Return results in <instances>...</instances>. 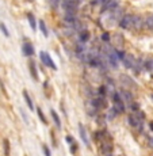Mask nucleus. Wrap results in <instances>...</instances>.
<instances>
[{
	"label": "nucleus",
	"instance_id": "1",
	"mask_svg": "<svg viewBox=\"0 0 153 156\" xmlns=\"http://www.w3.org/2000/svg\"><path fill=\"white\" fill-rule=\"evenodd\" d=\"M62 7H64L65 12H73V14H76V11L79 8V1L77 0H64L62 1Z\"/></svg>",
	"mask_w": 153,
	"mask_h": 156
},
{
	"label": "nucleus",
	"instance_id": "2",
	"mask_svg": "<svg viewBox=\"0 0 153 156\" xmlns=\"http://www.w3.org/2000/svg\"><path fill=\"white\" fill-rule=\"evenodd\" d=\"M133 15H127V14H125L122 15V18L119 19V26H121L122 28H125V30H129V28H132L133 27Z\"/></svg>",
	"mask_w": 153,
	"mask_h": 156
},
{
	"label": "nucleus",
	"instance_id": "3",
	"mask_svg": "<svg viewBox=\"0 0 153 156\" xmlns=\"http://www.w3.org/2000/svg\"><path fill=\"white\" fill-rule=\"evenodd\" d=\"M113 99H114V110L117 111V113H123L125 106L121 99V95H119V94H114V95H113Z\"/></svg>",
	"mask_w": 153,
	"mask_h": 156
},
{
	"label": "nucleus",
	"instance_id": "4",
	"mask_svg": "<svg viewBox=\"0 0 153 156\" xmlns=\"http://www.w3.org/2000/svg\"><path fill=\"white\" fill-rule=\"evenodd\" d=\"M39 57H41V60H42V63L45 65H47L49 68H52V69H57V67H56V64L53 63V60L50 58L49 53H45V52H41V54H39Z\"/></svg>",
	"mask_w": 153,
	"mask_h": 156
},
{
	"label": "nucleus",
	"instance_id": "5",
	"mask_svg": "<svg viewBox=\"0 0 153 156\" xmlns=\"http://www.w3.org/2000/svg\"><path fill=\"white\" fill-rule=\"evenodd\" d=\"M118 7V0H106V3L102 4V12L113 11Z\"/></svg>",
	"mask_w": 153,
	"mask_h": 156
},
{
	"label": "nucleus",
	"instance_id": "6",
	"mask_svg": "<svg viewBox=\"0 0 153 156\" xmlns=\"http://www.w3.org/2000/svg\"><path fill=\"white\" fill-rule=\"evenodd\" d=\"M107 60H108V63L111 64L113 68L118 67V57H117V54H115V50L108 49V52H107Z\"/></svg>",
	"mask_w": 153,
	"mask_h": 156
},
{
	"label": "nucleus",
	"instance_id": "7",
	"mask_svg": "<svg viewBox=\"0 0 153 156\" xmlns=\"http://www.w3.org/2000/svg\"><path fill=\"white\" fill-rule=\"evenodd\" d=\"M122 63L126 68H134V64H135V60L134 57L130 56V54H125L123 58H122Z\"/></svg>",
	"mask_w": 153,
	"mask_h": 156
},
{
	"label": "nucleus",
	"instance_id": "8",
	"mask_svg": "<svg viewBox=\"0 0 153 156\" xmlns=\"http://www.w3.org/2000/svg\"><path fill=\"white\" fill-rule=\"evenodd\" d=\"M87 53V49H86V46H84V43H79L77 46H76V56L79 57V58H84V56H86Z\"/></svg>",
	"mask_w": 153,
	"mask_h": 156
},
{
	"label": "nucleus",
	"instance_id": "9",
	"mask_svg": "<svg viewBox=\"0 0 153 156\" xmlns=\"http://www.w3.org/2000/svg\"><path fill=\"white\" fill-rule=\"evenodd\" d=\"M22 52H23L25 56H33V54H34V48L31 46V43L25 42L23 46H22Z\"/></svg>",
	"mask_w": 153,
	"mask_h": 156
},
{
	"label": "nucleus",
	"instance_id": "10",
	"mask_svg": "<svg viewBox=\"0 0 153 156\" xmlns=\"http://www.w3.org/2000/svg\"><path fill=\"white\" fill-rule=\"evenodd\" d=\"M88 39H89V33L87 31V30H81L80 34H79V41L81 43H86Z\"/></svg>",
	"mask_w": 153,
	"mask_h": 156
},
{
	"label": "nucleus",
	"instance_id": "11",
	"mask_svg": "<svg viewBox=\"0 0 153 156\" xmlns=\"http://www.w3.org/2000/svg\"><path fill=\"white\" fill-rule=\"evenodd\" d=\"M79 132H80V136H81V138H83V142H84L86 145H88V137H87L86 129H84V126H83L81 124L79 125Z\"/></svg>",
	"mask_w": 153,
	"mask_h": 156
},
{
	"label": "nucleus",
	"instance_id": "12",
	"mask_svg": "<svg viewBox=\"0 0 153 156\" xmlns=\"http://www.w3.org/2000/svg\"><path fill=\"white\" fill-rule=\"evenodd\" d=\"M142 19L140 18V16H134L133 18V27L134 28H137V30H140V28L142 27Z\"/></svg>",
	"mask_w": 153,
	"mask_h": 156
},
{
	"label": "nucleus",
	"instance_id": "13",
	"mask_svg": "<svg viewBox=\"0 0 153 156\" xmlns=\"http://www.w3.org/2000/svg\"><path fill=\"white\" fill-rule=\"evenodd\" d=\"M23 98H25V100H26V103H27L29 109H30V110H33V109H34V106H33V102H31V99H30V96H29V94H27V91H23Z\"/></svg>",
	"mask_w": 153,
	"mask_h": 156
},
{
	"label": "nucleus",
	"instance_id": "14",
	"mask_svg": "<svg viewBox=\"0 0 153 156\" xmlns=\"http://www.w3.org/2000/svg\"><path fill=\"white\" fill-rule=\"evenodd\" d=\"M27 18H29V23H30V27L33 30H35L37 25H35V18H34V15L33 14H27Z\"/></svg>",
	"mask_w": 153,
	"mask_h": 156
},
{
	"label": "nucleus",
	"instance_id": "15",
	"mask_svg": "<svg viewBox=\"0 0 153 156\" xmlns=\"http://www.w3.org/2000/svg\"><path fill=\"white\" fill-rule=\"evenodd\" d=\"M50 113H52V117H53L54 124L57 125V128H61V121H60V118H58V115L56 114V111H54V110H52Z\"/></svg>",
	"mask_w": 153,
	"mask_h": 156
},
{
	"label": "nucleus",
	"instance_id": "16",
	"mask_svg": "<svg viewBox=\"0 0 153 156\" xmlns=\"http://www.w3.org/2000/svg\"><path fill=\"white\" fill-rule=\"evenodd\" d=\"M30 71H31V76L34 79H38V75H37V69H35V64L34 63H30Z\"/></svg>",
	"mask_w": 153,
	"mask_h": 156
},
{
	"label": "nucleus",
	"instance_id": "17",
	"mask_svg": "<svg viewBox=\"0 0 153 156\" xmlns=\"http://www.w3.org/2000/svg\"><path fill=\"white\" fill-rule=\"evenodd\" d=\"M0 30L3 31V34L6 37H10V33H8V30H7V27H6V25H4L3 22H0Z\"/></svg>",
	"mask_w": 153,
	"mask_h": 156
},
{
	"label": "nucleus",
	"instance_id": "18",
	"mask_svg": "<svg viewBox=\"0 0 153 156\" xmlns=\"http://www.w3.org/2000/svg\"><path fill=\"white\" fill-rule=\"evenodd\" d=\"M39 28H41V31H42V34L45 37H47V30H46V26H45V23H43L42 21L39 22Z\"/></svg>",
	"mask_w": 153,
	"mask_h": 156
},
{
	"label": "nucleus",
	"instance_id": "19",
	"mask_svg": "<svg viewBox=\"0 0 153 156\" xmlns=\"http://www.w3.org/2000/svg\"><path fill=\"white\" fill-rule=\"evenodd\" d=\"M4 153H6V156H8V153H10V144L7 140H4Z\"/></svg>",
	"mask_w": 153,
	"mask_h": 156
},
{
	"label": "nucleus",
	"instance_id": "20",
	"mask_svg": "<svg viewBox=\"0 0 153 156\" xmlns=\"http://www.w3.org/2000/svg\"><path fill=\"white\" fill-rule=\"evenodd\" d=\"M146 26H148L149 28H153V16L146 18Z\"/></svg>",
	"mask_w": 153,
	"mask_h": 156
},
{
	"label": "nucleus",
	"instance_id": "21",
	"mask_svg": "<svg viewBox=\"0 0 153 156\" xmlns=\"http://www.w3.org/2000/svg\"><path fill=\"white\" fill-rule=\"evenodd\" d=\"M144 65H145V67L148 68V69H149V71H152V72H153V60H149V61H146V63H145V64H144Z\"/></svg>",
	"mask_w": 153,
	"mask_h": 156
},
{
	"label": "nucleus",
	"instance_id": "22",
	"mask_svg": "<svg viewBox=\"0 0 153 156\" xmlns=\"http://www.w3.org/2000/svg\"><path fill=\"white\" fill-rule=\"evenodd\" d=\"M37 111H38L39 120L42 121V122H45V124H46V118H45V115H43V114H42V110H41V109H37Z\"/></svg>",
	"mask_w": 153,
	"mask_h": 156
},
{
	"label": "nucleus",
	"instance_id": "23",
	"mask_svg": "<svg viewBox=\"0 0 153 156\" xmlns=\"http://www.w3.org/2000/svg\"><path fill=\"white\" fill-rule=\"evenodd\" d=\"M115 54H117L118 58H121V60H122V58H123V56H125L126 53H125L123 50H115Z\"/></svg>",
	"mask_w": 153,
	"mask_h": 156
},
{
	"label": "nucleus",
	"instance_id": "24",
	"mask_svg": "<svg viewBox=\"0 0 153 156\" xmlns=\"http://www.w3.org/2000/svg\"><path fill=\"white\" fill-rule=\"evenodd\" d=\"M130 109H132L133 111H137V110H140L138 103H132V102H130Z\"/></svg>",
	"mask_w": 153,
	"mask_h": 156
},
{
	"label": "nucleus",
	"instance_id": "25",
	"mask_svg": "<svg viewBox=\"0 0 153 156\" xmlns=\"http://www.w3.org/2000/svg\"><path fill=\"white\" fill-rule=\"evenodd\" d=\"M102 39H103L104 42H108V39H110V36H108L107 33H104L103 36H102Z\"/></svg>",
	"mask_w": 153,
	"mask_h": 156
},
{
	"label": "nucleus",
	"instance_id": "26",
	"mask_svg": "<svg viewBox=\"0 0 153 156\" xmlns=\"http://www.w3.org/2000/svg\"><path fill=\"white\" fill-rule=\"evenodd\" d=\"M43 153H45V156H52L50 155V151L47 147H43Z\"/></svg>",
	"mask_w": 153,
	"mask_h": 156
},
{
	"label": "nucleus",
	"instance_id": "27",
	"mask_svg": "<svg viewBox=\"0 0 153 156\" xmlns=\"http://www.w3.org/2000/svg\"><path fill=\"white\" fill-rule=\"evenodd\" d=\"M65 140H67V142H69V144H72V142H73V137H72V136H67V137H65Z\"/></svg>",
	"mask_w": 153,
	"mask_h": 156
},
{
	"label": "nucleus",
	"instance_id": "28",
	"mask_svg": "<svg viewBox=\"0 0 153 156\" xmlns=\"http://www.w3.org/2000/svg\"><path fill=\"white\" fill-rule=\"evenodd\" d=\"M115 113H117V111L113 109V110H111V113H108V118H114V114H115Z\"/></svg>",
	"mask_w": 153,
	"mask_h": 156
},
{
	"label": "nucleus",
	"instance_id": "29",
	"mask_svg": "<svg viewBox=\"0 0 153 156\" xmlns=\"http://www.w3.org/2000/svg\"><path fill=\"white\" fill-rule=\"evenodd\" d=\"M76 149H77V148H76L75 145H72V153H76Z\"/></svg>",
	"mask_w": 153,
	"mask_h": 156
},
{
	"label": "nucleus",
	"instance_id": "30",
	"mask_svg": "<svg viewBox=\"0 0 153 156\" xmlns=\"http://www.w3.org/2000/svg\"><path fill=\"white\" fill-rule=\"evenodd\" d=\"M149 144H150V147H153V137L149 140Z\"/></svg>",
	"mask_w": 153,
	"mask_h": 156
},
{
	"label": "nucleus",
	"instance_id": "31",
	"mask_svg": "<svg viewBox=\"0 0 153 156\" xmlns=\"http://www.w3.org/2000/svg\"><path fill=\"white\" fill-rule=\"evenodd\" d=\"M150 129L153 130V122H150Z\"/></svg>",
	"mask_w": 153,
	"mask_h": 156
}]
</instances>
